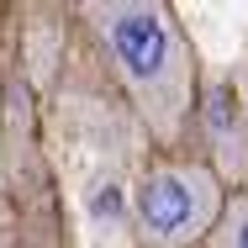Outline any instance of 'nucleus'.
I'll return each instance as SVG.
<instances>
[{"mask_svg": "<svg viewBox=\"0 0 248 248\" xmlns=\"http://www.w3.org/2000/svg\"><path fill=\"white\" fill-rule=\"evenodd\" d=\"M85 21L95 27V43L111 74L122 79L138 122L148 127V138L164 153H174L201 106L196 53H190V37H185L174 5L106 0V5H85Z\"/></svg>", "mask_w": 248, "mask_h": 248, "instance_id": "1", "label": "nucleus"}, {"mask_svg": "<svg viewBox=\"0 0 248 248\" xmlns=\"http://www.w3.org/2000/svg\"><path fill=\"white\" fill-rule=\"evenodd\" d=\"M227 185L206 158L185 153H158L148 174L132 190V222L143 248H196L217 232L227 211Z\"/></svg>", "mask_w": 248, "mask_h": 248, "instance_id": "2", "label": "nucleus"}, {"mask_svg": "<svg viewBox=\"0 0 248 248\" xmlns=\"http://www.w3.org/2000/svg\"><path fill=\"white\" fill-rule=\"evenodd\" d=\"M196 116H201V127H206V143H211V158H206V164L222 174L227 190H238V180H243V174H238V153H243V138H248L238 95H232L227 85H211V90H201Z\"/></svg>", "mask_w": 248, "mask_h": 248, "instance_id": "3", "label": "nucleus"}, {"mask_svg": "<svg viewBox=\"0 0 248 248\" xmlns=\"http://www.w3.org/2000/svg\"><path fill=\"white\" fill-rule=\"evenodd\" d=\"M211 248H248V190H232L227 196V211L211 232Z\"/></svg>", "mask_w": 248, "mask_h": 248, "instance_id": "4", "label": "nucleus"}, {"mask_svg": "<svg viewBox=\"0 0 248 248\" xmlns=\"http://www.w3.org/2000/svg\"><path fill=\"white\" fill-rule=\"evenodd\" d=\"M238 106H243V127H248V79H243V95H238Z\"/></svg>", "mask_w": 248, "mask_h": 248, "instance_id": "5", "label": "nucleus"}]
</instances>
